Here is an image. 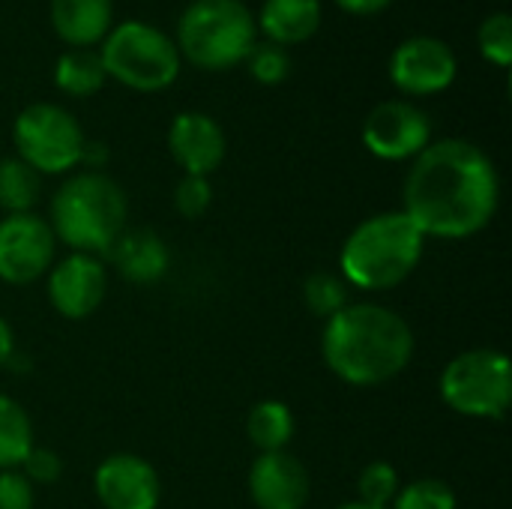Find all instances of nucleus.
Masks as SVG:
<instances>
[{
	"instance_id": "obj_9",
	"label": "nucleus",
	"mask_w": 512,
	"mask_h": 509,
	"mask_svg": "<svg viewBox=\"0 0 512 509\" xmlns=\"http://www.w3.org/2000/svg\"><path fill=\"white\" fill-rule=\"evenodd\" d=\"M360 138L375 159L411 162L432 144V120L408 99H387L366 114Z\"/></svg>"
},
{
	"instance_id": "obj_16",
	"label": "nucleus",
	"mask_w": 512,
	"mask_h": 509,
	"mask_svg": "<svg viewBox=\"0 0 512 509\" xmlns=\"http://www.w3.org/2000/svg\"><path fill=\"white\" fill-rule=\"evenodd\" d=\"M48 18L69 48H93L114 27V0H51Z\"/></svg>"
},
{
	"instance_id": "obj_6",
	"label": "nucleus",
	"mask_w": 512,
	"mask_h": 509,
	"mask_svg": "<svg viewBox=\"0 0 512 509\" xmlns=\"http://www.w3.org/2000/svg\"><path fill=\"white\" fill-rule=\"evenodd\" d=\"M99 60L105 75L135 93L168 90L180 75V51L174 39L138 18L120 21L99 42Z\"/></svg>"
},
{
	"instance_id": "obj_32",
	"label": "nucleus",
	"mask_w": 512,
	"mask_h": 509,
	"mask_svg": "<svg viewBox=\"0 0 512 509\" xmlns=\"http://www.w3.org/2000/svg\"><path fill=\"white\" fill-rule=\"evenodd\" d=\"M108 162V147L102 141H84V150H81V165L87 171H102V165Z\"/></svg>"
},
{
	"instance_id": "obj_20",
	"label": "nucleus",
	"mask_w": 512,
	"mask_h": 509,
	"mask_svg": "<svg viewBox=\"0 0 512 509\" xmlns=\"http://www.w3.org/2000/svg\"><path fill=\"white\" fill-rule=\"evenodd\" d=\"M246 435L258 453H279L294 438V414L279 399H264L249 411Z\"/></svg>"
},
{
	"instance_id": "obj_18",
	"label": "nucleus",
	"mask_w": 512,
	"mask_h": 509,
	"mask_svg": "<svg viewBox=\"0 0 512 509\" xmlns=\"http://www.w3.org/2000/svg\"><path fill=\"white\" fill-rule=\"evenodd\" d=\"M111 261L117 267V273L135 285H150L159 282L168 273L171 255L168 246L159 234L147 231V228H126L117 243L111 246Z\"/></svg>"
},
{
	"instance_id": "obj_10",
	"label": "nucleus",
	"mask_w": 512,
	"mask_h": 509,
	"mask_svg": "<svg viewBox=\"0 0 512 509\" xmlns=\"http://www.w3.org/2000/svg\"><path fill=\"white\" fill-rule=\"evenodd\" d=\"M387 72L399 93L411 99H423L453 87L459 75V60L444 39L417 33L393 48Z\"/></svg>"
},
{
	"instance_id": "obj_30",
	"label": "nucleus",
	"mask_w": 512,
	"mask_h": 509,
	"mask_svg": "<svg viewBox=\"0 0 512 509\" xmlns=\"http://www.w3.org/2000/svg\"><path fill=\"white\" fill-rule=\"evenodd\" d=\"M33 486L21 477V471H0V509H33Z\"/></svg>"
},
{
	"instance_id": "obj_33",
	"label": "nucleus",
	"mask_w": 512,
	"mask_h": 509,
	"mask_svg": "<svg viewBox=\"0 0 512 509\" xmlns=\"http://www.w3.org/2000/svg\"><path fill=\"white\" fill-rule=\"evenodd\" d=\"M12 354H15V333H12L9 321L0 315V369L9 366Z\"/></svg>"
},
{
	"instance_id": "obj_34",
	"label": "nucleus",
	"mask_w": 512,
	"mask_h": 509,
	"mask_svg": "<svg viewBox=\"0 0 512 509\" xmlns=\"http://www.w3.org/2000/svg\"><path fill=\"white\" fill-rule=\"evenodd\" d=\"M336 509H381V507H369V504H363V501H351V504H342V507Z\"/></svg>"
},
{
	"instance_id": "obj_13",
	"label": "nucleus",
	"mask_w": 512,
	"mask_h": 509,
	"mask_svg": "<svg viewBox=\"0 0 512 509\" xmlns=\"http://www.w3.org/2000/svg\"><path fill=\"white\" fill-rule=\"evenodd\" d=\"M93 492L105 509H156L162 483L147 459L135 453H114L96 465Z\"/></svg>"
},
{
	"instance_id": "obj_17",
	"label": "nucleus",
	"mask_w": 512,
	"mask_h": 509,
	"mask_svg": "<svg viewBox=\"0 0 512 509\" xmlns=\"http://www.w3.org/2000/svg\"><path fill=\"white\" fill-rule=\"evenodd\" d=\"M321 21V0H264L255 15L258 33L282 48L309 42L321 30Z\"/></svg>"
},
{
	"instance_id": "obj_29",
	"label": "nucleus",
	"mask_w": 512,
	"mask_h": 509,
	"mask_svg": "<svg viewBox=\"0 0 512 509\" xmlns=\"http://www.w3.org/2000/svg\"><path fill=\"white\" fill-rule=\"evenodd\" d=\"M18 471H21V477H24L30 486H51V483L60 480L63 462H60V456H57L54 450L36 447V444H33V450H30V453L24 456V462L18 465Z\"/></svg>"
},
{
	"instance_id": "obj_27",
	"label": "nucleus",
	"mask_w": 512,
	"mask_h": 509,
	"mask_svg": "<svg viewBox=\"0 0 512 509\" xmlns=\"http://www.w3.org/2000/svg\"><path fill=\"white\" fill-rule=\"evenodd\" d=\"M246 66H249V72H252L255 81L273 87V84H282L291 75V54L282 45H273L267 39H258L252 45L249 57H246Z\"/></svg>"
},
{
	"instance_id": "obj_8",
	"label": "nucleus",
	"mask_w": 512,
	"mask_h": 509,
	"mask_svg": "<svg viewBox=\"0 0 512 509\" xmlns=\"http://www.w3.org/2000/svg\"><path fill=\"white\" fill-rule=\"evenodd\" d=\"M84 129L72 111L54 102H33L18 111L12 123L15 156L42 174H69L81 165Z\"/></svg>"
},
{
	"instance_id": "obj_21",
	"label": "nucleus",
	"mask_w": 512,
	"mask_h": 509,
	"mask_svg": "<svg viewBox=\"0 0 512 509\" xmlns=\"http://www.w3.org/2000/svg\"><path fill=\"white\" fill-rule=\"evenodd\" d=\"M39 189H42V177L27 162H21L18 156L0 159V210L6 216L33 213L39 201Z\"/></svg>"
},
{
	"instance_id": "obj_11",
	"label": "nucleus",
	"mask_w": 512,
	"mask_h": 509,
	"mask_svg": "<svg viewBox=\"0 0 512 509\" xmlns=\"http://www.w3.org/2000/svg\"><path fill=\"white\" fill-rule=\"evenodd\" d=\"M57 237L48 219L18 213L0 219V279L6 285H30L54 267Z\"/></svg>"
},
{
	"instance_id": "obj_24",
	"label": "nucleus",
	"mask_w": 512,
	"mask_h": 509,
	"mask_svg": "<svg viewBox=\"0 0 512 509\" xmlns=\"http://www.w3.org/2000/svg\"><path fill=\"white\" fill-rule=\"evenodd\" d=\"M477 48L483 60H489L498 69L512 66V15L507 9H498L486 15L477 27Z\"/></svg>"
},
{
	"instance_id": "obj_5",
	"label": "nucleus",
	"mask_w": 512,
	"mask_h": 509,
	"mask_svg": "<svg viewBox=\"0 0 512 509\" xmlns=\"http://www.w3.org/2000/svg\"><path fill=\"white\" fill-rule=\"evenodd\" d=\"M255 42V12L243 0H192L177 18L174 45L180 60L204 72H225L246 63Z\"/></svg>"
},
{
	"instance_id": "obj_19",
	"label": "nucleus",
	"mask_w": 512,
	"mask_h": 509,
	"mask_svg": "<svg viewBox=\"0 0 512 509\" xmlns=\"http://www.w3.org/2000/svg\"><path fill=\"white\" fill-rule=\"evenodd\" d=\"M105 81H108L105 66L99 60V51L93 48H66L54 63V84L66 96L75 99L96 96L105 87Z\"/></svg>"
},
{
	"instance_id": "obj_14",
	"label": "nucleus",
	"mask_w": 512,
	"mask_h": 509,
	"mask_svg": "<svg viewBox=\"0 0 512 509\" xmlns=\"http://www.w3.org/2000/svg\"><path fill=\"white\" fill-rule=\"evenodd\" d=\"M168 150L189 177H210L228 153V138L219 120L204 111H183L168 126Z\"/></svg>"
},
{
	"instance_id": "obj_7",
	"label": "nucleus",
	"mask_w": 512,
	"mask_h": 509,
	"mask_svg": "<svg viewBox=\"0 0 512 509\" xmlns=\"http://www.w3.org/2000/svg\"><path fill=\"white\" fill-rule=\"evenodd\" d=\"M450 411L471 420H504L512 402V363L504 351L471 348L456 354L438 381Z\"/></svg>"
},
{
	"instance_id": "obj_15",
	"label": "nucleus",
	"mask_w": 512,
	"mask_h": 509,
	"mask_svg": "<svg viewBox=\"0 0 512 509\" xmlns=\"http://www.w3.org/2000/svg\"><path fill=\"white\" fill-rule=\"evenodd\" d=\"M309 489L306 465L288 450L258 453L249 468V498L258 509H303Z\"/></svg>"
},
{
	"instance_id": "obj_31",
	"label": "nucleus",
	"mask_w": 512,
	"mask_h": 509,
	"mask_svg": "<svg viewBox=\"0 0 512 509\" xmlns=\"http://www.w3.org/2000/svg\"><path fill=\"white\" fill-rule=\"evenodd\" d=\"M342 12L348 15H357V18H369V15H378L384 12L387 6H393V0H333Z\"/></svg>"
},
{
	"instance_id": "obj_25",
	"label": "nucleus",
	"mask_w": 512,
	"mask_h": 509,
	"mask_svg": "<svg viewBox=\"0 0 512 509\" xmlns=\"http://www.w3.org/2000/svg\"><path fill=\"white\" fill-rule=\"evenodd\" d=\"M402 483H399V471L390 462H372L360 471L357 477V501L369 504V507L390 509L393 498L399 495Z\"/></svg>"
},
{
	"instance_id": "obj_3",
	"label": "nucleus",
	"mask_w": 512,
	"mask_h": 509,
	"mask_svg": "<svg viewBox=\"0 0 512 509\" xmlns=\"http://www.w3.org/2000/svg\"><path fill=\"white\" fill-rule=\"evenodd\" d=\"M129 201L117 180L105 171H78L69 174L54 198L48 225L69 252L81 255H108L117 237L126 231Z\"/></svg>"
},
{
	"instance_id": "obj_2",
	"label": "nucleus",
	"mask_w": 512,
	"mask_h": 509,
	"mask_svg": "<svg viewBox=\"0 0 512 509\" xmlns=\"http://www.w3.org/2000/svg\"><path fill=\"white\" fill-rule=\"evenodd\" d=\"M411 324L381 303H348L324 321L321 354L327 369L348 387H381L414 360Z\"/></svg>"
},
{
	"instance_id": "obj_28",
	"label": "nucleus",
	"mask_w": 512,
	"mask_h": 509,
	"mask_svg": "<svg viewBox=\"0 0 512 509\" xmlns=\"http://www.w3.org/2000/svg\"><path fill=\"white\" fill-rule=\"evenodd\" d=\"M210 201H213V186H210L207 177H189V174H183V180L174 186V207L186 219L204 216L207 207H210Z\"/></svg>"
},
{
	"instance_id": "obj_22",
	"label": "nucleus",
	"mask_w": 512,
	"mask_h": 509,
	"mask_svg": "<svg viewBox=\"0 0 512 509\" xmlns=\"http://www.w3.org/2000/svg\"><path fill=\"white\" fill-rule=\"evenodd\" d=\"M33 450V423L27 411L0 393V471H18Z\"/></svg>"
},
{
	"instance_id": "obj_12",
	"label": "nucleus",
	"mask_w": 512,
	"mask_h": 509,
	"mask_svg": "<svg viewBox=\"0 0 512 509\" xmlns=\"http://www.w3.org/2000/svg\"><path fill=\"white\" fill-rule=\"evenodd\" d=\"M108 291V270L96 255L69 252L48 270V303L66 321L90 318Z\"/></svg>"
},
{
	"instance_id": "obj_23",
	"label": "nucleus",
	"mask_w": 512,
	"mask_h": 509,
	"mask_svg": "<svg viewBox=\"0 0 512 509\" xmlns=\"http://www.w3.org/2000/svg\"><path fill=\"white\" fill-rule=\"evenodd\" d=\"M303 300H306V309L315 315V318H333L339 309H345L351 303V288L342 276H333V273H312L303 285Z\"/></svg>"
},
{
	"instance_id": "obj_4",
	"label": "nucleus",
	"mask_w": 512,
	"mask_h": 509,
	"mask_svg": "<svg viewBox=\"0 0 512 509\" xmlns=\"http://www.w3.org/2000/svg\"><path fill=\"white\" fill-rule=\"evenodd\" d=\"M423 249L426 237L420 228L402 210H387L363 219L345 237L339 270L348 288L390 291L420 267Z\"/></svg>"
},
{
	"instance_id": "obj_26",
	"label": "nucleus",
	"mask_w": 512,
	"mask_h": 509,
	"mask_svg": "<svg viewBox=\"0 0 512 509\" xmlns=\"http://www.w3.org/2000/svg\"><path fill=\"white\" fill-rule=\"evenodd\" d=\"M390 509H456V492L438 477H423L402 486Z\"/></svg>"
},
{
	"instance_id": "obj_1",
	"label": "nucleus",
	"mask_w": 512,
	"mask_h": 509,
	"mask_svg": "<svg viewBox=\"0 0 512 509\" xmlns=\"http://www.w3.org/2000/svg\"><path fill=\"white\" fill-rule=\"evenodd\" d=\"M501 177L492 156L465 138L432 141L405 174L402 213L423 237L465 240L498 213Z\"/></svg>"
}]
</instances>
